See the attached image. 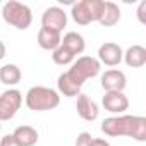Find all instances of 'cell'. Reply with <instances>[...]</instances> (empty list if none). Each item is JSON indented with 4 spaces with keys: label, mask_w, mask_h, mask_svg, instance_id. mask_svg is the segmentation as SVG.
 Here are the masks:
<instances>
[{
    "label": "cell",
    "mask_w": 146,
    "mask_h": 146,
    "mask_svg": "<svg viewBox=\"0 0 146 146\" xmlns=\"http://www.w3.org/2000/svg\"><path fill=\"white\" fill-rule=\"evenodd\" d=\"M60 45L65 46L74 57L76 55H81L84 52V48H86V41H84L83 35H79L78 31H69V33H65L64 38H62V41H60Z\"/></svg>",
    "instance_id": "9a60e30c"
},
{
    "label": "cell",
    "mask_w": 146,
    "mask_h": 146,
    "mask_svg": "<svg viewBox=\"0 0 146 146\" xmlns=\"http://www.w3.org/2000/svg\"><path fill=\"white\" fill-rule=\"evenodd\" d=\"M5 53H7V46H5V43L2 40H0V60L5 58Z\"/></svg>",
    "instance_id": "cb8c5ba5"
},
{
    "label": "cell",
    "mask_w": 146,
    "mask_h": 146,
    "mask_svg": "<svg viewBox=\"0 0 146 146\" xmlns=\"http://www.w3.org/2000/svg\"><path fill=\"white\" fill-rule=\"evenodd\" d=\"M102 105L107 112L122 115L129 108V98L124 95V91H108L102 98Z\"/></svg>",
    "instance_id": "9c48e42d"
},
{
    "label": "cell",
    "mask_w": 146,
    "mask_h": 146,
    "mask_svg": "<svg viewBox=\"0 0 146 146\" xmlns=\"http://www.w3.org/2000/svg\"><path fill=\"white\" fill-rule=\"evenodd\" d=\"M124 58V50L120 45L113 43V41H107L103 45H100L98 48V60L102 65L107 67H115L122 62Z\"/></svg>",
    "instance_id": "ba28073f"
},
{
    "label": "cell",
    "mask_w": 146,
    "mask_h": 146,
    "mask_svg": "<svg viewBox=\"0 0 146 146\" xmlns=\"http://www.w3.org/2000/svg\"><path fill=\"white\" fill-rule=\"evenodd\" d=\"M146 2L143 0V2L139 4V7H137V19H139V23L141 24H146Z\"/></svg>",
    "instance_id": "44dd1931"
},
{
    "label": "cell",
    "mask_w": 146,
    "mask_h": 146,
    "mask_svg": "<svg viewBox=\"0 0 146 146\" xmlns=\"http://www.w3.org/2000/svg\"><path fill=\"white\" fill-rule=\"evenodd\" d=\"M36 40H38L40 48H43L46 52H53V50H57L60 46L62 35L60 33H55V31H50V29H45V28H40Z\"/></svg>",
    "instance_id": "e0dca14e"
},
{
    "label": "cell",
    "mask_w": 146,
    "mask_h": 146,
    "mask_svg": "<svg viewBox=\"0 0 146 146\" xmlns=\"http://www.w3.org/2000/svg\"><path fill=\"white\" fill-rule=\"evenodd\" d=\"M57 88H58V95H64V96H78L81 93V84L72 78L69 72H62L57 79Z\"/></svg>",
    "instance_id": "7c38bea8"
},
{
    "label": "cell",
    "mask_w": 146,
    "mask_h": 146,
    "mask_svg": "<svg viewBox=\"0 0 146 146\" xmlns=\"http://www.w3.org/2000/svg\"><path fill=\"white\" fill-rule=\"evenodd\" d=\"M74 55H72L65 46H58L57 50H53L52 52V60L57 64V65H69V64H72V62H74Z\"/></svg>",
    "instance_id": "d6986e66"
},
{
    "label": "cell",
    "mask_w": 146,
    "mask_h": 146,
    "mask_svg": "<svg viewBox=\"0 0 146 146\" xmlns=\"http://www.w3.org/2000/svg\"><path fill=\"white\" fill-rule=\"evenodd\" d=\"M12 136H14V139L17 141L19 146H35L38 143V139H40L38 131L35 127H31V125H19V127H16Z\"/></svg>",
    "instance_id": "2e32d148"
},
{
    "label": "cell",
    "mask_w": 146,
    "mask_h": 146,
    "mask_svg": "<svg viewBox=\"0 0 146 146\" xmlns=\"http://www.w3.org/2000/svg\"><path fill=\"white\" fill-rule=\"evenodd\" d=\"M91 146H112L107 139H103V137H93L91 139Z\"/></svg>",
    "instance_id": "603a6c76"
},
{
    "label": "cell",
    "mask_w": 146,
    "mask_h": 146,
    "mask_svg": "<svg viewBox=\"0 0 146 146\" xmlns=\"http://www.w3.org/2000/svg\"><path fill=\"white\" fill-rule=\"evenodd\" d=\"M102 132L108 137H132L146 141V117L143 115H112L102 122Z\"/></svg>",
    "instance_id": "6da1fadb"
},
{
    "label": "cell",
    "mask_w": 146,
    "mask_h": 146,
    "mask_svg": "<svg viewBox=\"0 0 146 146\" xmlns=\"http://www.w3.org/2000/svg\"><path fill=\"white\" fill-rule=\"evenodd\" d=\"M67 72L83 86L84 81H88L91 78H96L102 72V64L96 57L84 55V57H79L76 62H72V65Z\"/></svg>",
    "instance_id": "5b68a950"
},
{
    "label": "cell",
    "mask_w": 146,
    "mask_h": 146,
    "mask_svg": "<svg viewBox=\"0 0 146 146\" xmlns=\"http://www.w3.org/2000/svg\"><path fill=\"white\" fill-rule=\"evenodd\" d=\"M0 146H19V144H17V141L14 139L12 134H7V136H4L0 139Z\"/></svg>",
    "instance_id": "7402d4cb"
},
{
    "label": "cell",
    "mask_w": 146,
    "mask_h": 146,
    "mask_svg": "<svg viewBox=\"0 0 146 146\" xmlns=\"http://www.w3.org/2000/svg\"><path fill=\"white\" fill-rule=\"evenodd\" d=\"M23 79V72L16 64H5L0 67V83L5 86H16Z\"/></svg>",
    "instance_id": "ac0fdd59"
},
{
    "label": "cell",
    "mask_w": 146,
    "mask_h": 146,
    "mask_svg": "<svg viewBox=\"0 0 146 146\" xmlns=\"http://www.w3.org/2000/svg\"><path fill=\"white\" fill-rule=\"evenodd\" d=\"M2 19L9 26L24 31L33 23V12L26 4H21L17 0H9L2 5Z\"/></svg>",
    "instance_id": "3957f363"
},
{
    "label": "cell",
    "mask_w": 146,
    "mask_h": 146,
    "mask_svg": "<svg viewBox=\"0 0 146 146\" xmlns=\"http://www.w3.org/2000/svg\"><path fill=\"white\" fill-rule=\"evenodd\" d=\"M103 2L105 0H81V2L72 4L70 16L74 19V23L79 26H88L91 23H98L102 17Z\"/></svg>",
    "instance_id": "277c9868"
},
{
    "label": "cell",
    "mask_w": 146,
    "mask_h": 146,
    "mask_svg": "<svg viewBox=\"0 0 146 146\" xmlns=\"http://www.w3.org/2000/svg\"><path fill=\"white\" fill-rule=\"evenodd\" d=\"M100 83H102V88L105 90V93H108V91H124L125 86H127V78L119 69H108L102 74Z\"/></svg>",
    "instance_id": "30bf717a"
},
{
    "label": "cell",
    "mask_w": 146,
    "mask_h": 146,
    "mask_svg": "<svg viewBox=\"0 0 146 146\" xmlns=\"http://www.w3.org/2000/svg\"><path fill=\"white\" fill-rule=\"evenodd\" d=\"M24 102H26V107L33 112H46L58 107L60 95L58 91L46 86H33L28 90Z\"/></svg>",
    "instance_id": "7a4b0ae2"
},
{
    "label": "cell",
    "mask_w": 146,
    "mask_h": 146,
    "mask_svg": "<svg viewBox=\"0 0 146 146\" xmlns=\"http://www.w3.org/2000/svg\"><path fill=\"white\" fill-rule=\"evenodd\" d=\"M122 17V12H120V7L115 4V2H110V0H105L103 2V11H102V17H100V24L105 26V28H112L115 24H119Z\"/></svg>",
    "instance_id": "4fadbf2b"
},
{
    "label": "cell",
    "mask_w": 146,
    "mask_h": 146,
    "mask_svg": "<svg viewBox=\"0 0 146 146\" xmlns=\"http://www.w3.org/2000/svg\"><path fill=\"white\" fill-rule=\"evenodd\" d=\"M23 105V93L16 88H9L0 95V122L12 120Z\"/></svg>",
    "instance_id": "8992f818"
},
{
    "label": "cell",
    "mask_w": 146,
    "mask_h": 146,
    "mask_svg": "<svg viewBox=\"0 0 146 146\" xmlns=\"http://www.w3.org/2000/svg\"><path fill=\"white\" fill-rule=\"evenodd\" d=\"M67 26V12L57 5L45 9L43 16H41V28L55 31V33H62L64 28Z\"/></svg>",
    "instance_id": "52a82bcc"
},
{
    "label": "cell",
    "mask_w": 146,
    "mask_h": 146,
    "mask_svg": "<svg viewBox=\"0 0 146 146\" xmlns=\"http://www.w3.org/2000/svg\"><path fill=\"white\" fill-rule=\"evenodd\" d=\"M127 67L132 69H139L146 64V48L143 45H132L124 52V58H122Z\"/></svg>",
    "instance_id": "5bb4252c"
},
{
    "label": "cell",
    "mask_w": 146,
    "mask_h": 146,
    "mask_svg": "<svg viewBox=\"0 0 146 146\" xmlns=\"http://www.w3.org/2000/svg\"><path fill=\"white\" fill-rule=\"evenodd\" d=\"M0 131H2V124H0Z\"/></svg>",
    "instance_id": "d4e9b609"
},
{
    "label": "cell",
    "mask_w": 146,
    "mask_h": 146,
    "mask_svg": "<svg viewBox=\"0 0 146 146\" xmlns=\"http://www.w3.org/2000/svg\"><path fill=\"white\" fill-rule=\"evenodd\" d=\"M76 110H78V115H79L83 120H86V122L96 120V119H98V113H100L96 102H95L91 96L84 95V93H79V95H78Z\"/></svg>",
    "instance_id": "8fae6325"
},
{
    "label": "cell",
    "mask_w": 146,
    "mask_h": 146,
    "mask_svg": "<svg viewBox=\"0 0 146 146\" xmlns=\"http://www.w3.org/2000/svg\"><path fill=\"white\" fill-rule=\"evenodd\" d=\"M91 139H93V136L90 132H86V131L79 132L76 137V146H91Z\"/></svg>",
    "instance_id": "ffe728a7"
}]
</instances>
